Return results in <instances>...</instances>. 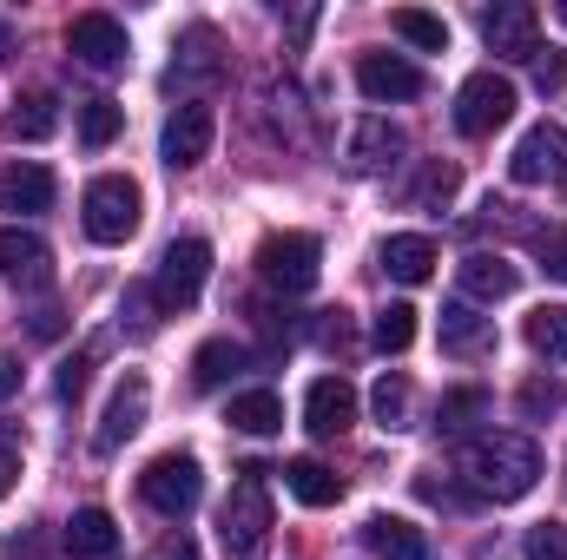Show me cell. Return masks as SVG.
<instances>
[{
    "instance_id": "obj_30",
    "label": "cell",
    "mask_w": 567,
    "mask_h": 560,
    "mask_svg": "<svg viewBox=\"0 0 567 560\" xmlns=\"http://www.w3.org/2000/svg\"><path fill=\"white\" fill-rule=\"evenodd\" d=\"M410 403H416L410 376H390V370H383V383H377V396H370L377 422H383V428H410Z\"/></svg>"
},
{
    "instance_id": "obj_36",
    "label": "cell",
    "mask_w": 567,
    "mask_h": 560,
    "mask_svg": "<svg viewBox=\"0 0 567 560\" xmlns=\"http://www.w3.org/2000/svg\"><path fill=\"white\" fill-rule=\"evenodd\" d=\"M86 356H73V363H60V376H53V390H60V403H80V390H86Z\"/></svg>"
},
{
    "instance_id": "obj_17",
    "label": "cell",
    "mask_w": 567,
    "mask_h": 560,
    "mask_svg": "<svg viewBox=\"0 0 567 560\" xmlns=\"http://www.w3.org/2000/svg\"><path fill=\"white\" fill-rule=\"evenodd\" d=\"M0 278H13V283H47L53 278L47 238H33V231H20V225H0Z\"/></svg>"
},
{
    "instance_id": "obj_33",
    "label": "cell",
    "mask_w": 567,
    "mask_h": 560,
    "mask_svg": "<svg viewBox=\"0 0 567 560\" xmlns=\"http://www.w3.org/2000/svg\"><path fill=\"white\" fill-rule=\"evenodd\" d=\"M561 403H567V390L555 383V376H528L522 383V416H561Z\"/></svg>"
},
{
    "instance_id": "obj_3",
    "label": "cell",
    "mask_w": 567,
    "mask_h": 560,
    "mask_svg": "<svg viewBox=\"0 0 567 560\" xmlns=\"http://www.w3.org/2000/svg\"><path fill=\"white\" fill-rule=\"evenodd\" d=\"M140 185L133 178H120V172H106V178H93L86 185V198H80V225H86V238L93 245H126L133 231H140Z\"/></svg>"
},
{
    "instance_id": "obj_32",
    "label": "cell",
    "mask_w": 567,
    "mask_h": 560,
    "mask_svg": "<svg viewBox=\"0 0 567 560\" xmlns=\"http://www.w3.org/2000/svg\"><path fill=\"white\" fill-rule=\"evenodd\" d=\"M120 126H126V113H120L113 100H86V106H80V139L93 145V152L120 139Z\"/></svg>"
},
{
    "instance_id": "obj_6",
    "label": "cell",
    "mask_w": 567,
    "mask_h": 560,
    "mask_svg": "<svg viewBox=\"0 0 567 560\" xmlns=\"http://www.w3.org/2000/svg\"><path fill=\"white\" fill-rule=\"evenodd\" d=\"M140 495H145V508H152V515L185 521V515L198 508V495H205V468H198L192 455H158V462H145Z\"/></svg>"
},
{
    "instance_id": "obj_24",
    "label": "cell",
    "mask_w": 567,
    "mask_h": 560,
    "mask_svg": "<svg viewBox=\"0 0 567 560\" xmlns=\"http://www.w3.org/2000/svg\"><path fill=\"white\" fill-rule=\"evenodd\" d=\"M245 363H251V356H245V343H231V336H212V343L192 356V383H198V390H218V383H231Z\"/></svg>"
},
{
    "instance_id": "obj_8",
    "label": "cell",
    "mask_w": 567,
    "mask_h": 560,
    "mask_svg": "<svg viewBox=\"0 0 567 560\" xmlns=\"http://www.w3.org/2000/svg\"><path fill=\"white\" fill-rule=\"evenodd\" d=\"M508 178L515 185H561L567 178V126L542 120L515 139V158H508Z\"/></svg>"
},
{
    "instance_id": "obj_19",
    "label": "cell",
    "mask_w": 567,
    "mask_h": 560,
    "mask_svg": "<svg viewBox=\"0 0 567 560\" xmlns=\"http://www.w3.org/2000/svg\"><path fill=\"white\" fill-rule=\"evenodd\" d=\"M363 548L383 560H429V535L403 515H370L363 521Z\"/></svg>"
},
{
    "instance_id": "obj_39",
    "label": "cell",
    "mask_w": 567,
    "mask_h": 560,
    "mask_svg": "<svg viewBox=\"0 0 567 560\" xmlns=\"http://www.w3.org/2000/svg\"><path fill=\"white\" fill-rule=\"evenodd\" d=\"M13 481H20V455H13V448H0V501L13 495Z\"/></svg>"
},
{
    "instance_id": "obj_44",
    "label": "cell",
    "mask_w": 567,
    "mask_h": 560,
    "mask_svg": "<svg viewBox=\"0 0 567 560\" xmlns=\"http://www.w3.org/2000/svg\"><path fill=\"white\" fill-rule=\"evenodd\" d=\"M555 13H561V27H567V0H561V7H555Z\"/></svg>"
},
{
    "instance_id": "obj_41",
    "label": "cell",
    "mask_w": 567,
    "mask_h": 560,
    "mask_svg": "<svg viewBox=\"0 0 567 560\" xmlns=\"http://www.w3.org/2000/svg\"><path fill=\"white\" fill-rule=\"evenodd\" d=\"M20 390V363L13 356H0V396H13Z\"/></svg>"
},
{
    "instance_id": "obj_34",
    "label": "cell",
    "mask_w": 567,
    "mask_h": 560,
    "mask_svg": "<svg viewBox=\"0 0 567 560\" xmlns=\"http://www.w3.org/2000/svg\"><path fill=\"white\" fill-rule=\"evenodd\" d=\"M515 560H567V528H555V521L528 528L522 548H515Z\"/></svg>"
},
{
    "instance_id": "obj_23",
    "label": "cell",
    "mask_w": 567,
    "mask_h": 560,
    "mask_svg": "<svg viewBox=\"0 0 567 560\" xmlns=\"http://www.w3.org/2000/svg\"><path fill=\"white\" fill-rule=\"evenodd\" d=\"M60 541H66L80 560H106L113 548H120V521H113L106 508H80V515L66 521V535H60Z\"/></svg>"
},
{
    "instance_id": "obj_26",
    "label": "cell",
    "mask_w": 567,
    "mask_h": 560,
    "mask_svg": "<svg viewBox=\"0 0 567 560\" xmlns=\"http://www.w3.org/2000/svg\"><path fill=\"white\" fill-rule=\"evenodd\" d=\"M488 343V317H475V303H449L442 310V350L449 356H475Z\"/></svg>"
},
{
    "instance_id": "obj_7",
    "label": "cell",
    "mask_w": 567,
    "mask_h": 560,
    "mask_svg": "<svg viewBox=\"0 0 567 560\" xmlns=\"http://www.w3.org/2000/svg\"><path fill=\"white\" fill-rule=\"evenodd\" d=\"M323 271V245L310 238V231H271L265 245H258V278L284 290V297H297V290H310Z\"/></svg>"
},
{
    "instance_id": "obj_10",
    "label": "cell",
    "mask_w": 567,
    "mask_h": 560,
    "mask_svg": "<svg viewBox=\"0 0 567 560\" xmlns=\"http://www.w3.org/2000/svg\"><path fill=\"white\" fill-rule=\"evenodd\" d=\"M66 53L73 60H86L93 73H113V66H126V27L113 20V13H80L73 27H66Z\"/></svg>"
},
{
    "instance_id": "obj_18",
    "label": "cell",
    "mask_w": 567,
    "mask_h": 560,
    "mask_svg": "<svg viewBox=\"0 0 567 560\" xmlns=\"http://www.w3.org/2000/svg\"><path fill=\"white\" fill-rule=\"evenodd\" d=\"M410 152V139L390 126V120H363L357 133H350V172H363V178H377V172H390L396 158Z\"/></svg>"
},
{
    "instance_id": "obj_31",
    "label": "cell",
    "mask_w": 567,
    "mask_h": 560,
    "mask_svg": "<svg viewBox=\"0 0 567 560\" xmlns=\"http://www.w3.org/2000/svg\"><path fill=\"white\" fill-rule=\"evenodd\" d=\"M475 416H488V390H449L442 409H435V428L442 435H462Z\"/></svg>"
},
{
    "instance_id": "obj_37",
    "label": "cell",
    "mask_w": 567,
    "mask_h": 560,
    "mask_svg": "<svg viewBox=\"0 0 567 560\" xmlns=\"http://www.w3.org/2000/svg\"><path fill=\"white\" fill-rule=\"evenodd\" d=\"M535 245H542V265H548V278H567V231H542Z\"/></svg>"
},
{
    "instance_id": "obj_5",
    "label": "cell",
    "mask_w": 567,
    "mask_h": 560,
    "mask_svg": "<svg viewBox=\"0 0 567 560\" xmlns=\"http://www.w3.org/2000/svg\"><path fill=\"white\" fill-rule=\"evenodd\" d=\"M515 120V80H502L495 66L488 73H468L462 93H455V133L462 139H488Z\"/></svg>"
},
{
    "instance_id": "obj_35",
    "label": "cell",
    "mask_w": 567,
    "mask_h": 560,
    "mask_svg": "<svg viewBox=\"0 0 567 560\" xmlns=\"http://www.w3.org/2000/svg\"><path fill=\"white\" fill-rule=\"evenodd\" d=\"M528 66H535V86H542V93H561L567 86V46H535Z\"/></svg>"
},
{
    "instance_id": "obj_13",
    "label": "cell",
    "mask_w": 567,
    "mask_h": 560,
    "mask_svg": "<svg viewBox=\"0 0 567 560\" xmlns=\"http://www.w3.org/2000/svg\"><path fill=\"white\" fill-rule=\"evenodd\" d=\"M350 422H357V390L343 376H317L303 390V428L310 435H343Z\"/></svg>"
},
{
    "instance_id": "obj_43",
    "label": "cell",
    "mask_w": 567,
    "mask_h": 560,
    "mask_svg": "<svg viewBox=\"0 0 567 560\" xmlns=\"http://www.w3.org/2000/svg\"><path fill=\"white\" fill-rule=\"evenodd\" d=\"M7 46H13V33H7V27H0V53H7Z\"/></svg>"
},
{
    "instance_id": "obj_28",
    "label": "cell",
    "mask_w": 567,
    "mask_h": 560,
    "mask_svg": "<svg viewBox=\"0 0 567 560\" xmlns=\"http://www.w3.org/2000/svg\"><path fill=\"white\" fill-rule=\"evenodd\" d=\"M370 343H377L383 356H403V350L416 343V310H410V303H383V310H377V330H370Z\"/></svg>"
},
{
    "instance_id": "obj_1",
    "label": "cell",
    "mask_w": 567,
    "mask_h": 560,
    "mask_svg": "<svg viewBox=\"0 0 567 560\" xmlns=\"http://www.w3.org/2000/svg\"><path fill=\"white\" fill-rule=\"evenodd\" d=\"M455 468H462V481H468L475 495H488V501H522V495H535V481H542V448H535L528 435L495 428V435H475Z\"/></svg>"
},
{
    "instance_id": "obj_20",
    "label": "cell",
    "mask_w": 567,
    "mask_h": 560,
    "mask_svg": "<svg viewBox=\"0 0 567 560\" xmlns=\"http://www.w3.org/2000/svg\"><path fill=\"white\" fill-rule=\"evenodd\" d=\"M515 290H522V271H515L508 258H488V251L462 258V297H475V303H502V297H515Z\"/></svg>"
},
{
    "instance_id": "obj_29",
    "label": "cell",
    "mask_w": 567,
    "mask_h": 560,
    "mask_svg": "<svg viewBox=\"0 0 567 560\" xmlns=\"http://www.w3.org/2000/svg\"><path fill=\"white\" fill-rule=\"evenodd\" d=\"M390 27H396L410 46H423V53H449V27H442L435 13H423V7H396Z\"/></svg>"
},
{
    "instance_id": "obj_25",
    "label": "cell",
    "mask_w": 567,
    "mask_h": 560,
    "mask_svg": "<svg viewBox=\"0 0 567 560\" xmlns=\"http://www.w3.org/2000/svg\"><path fill=\"white\" fill-rule=\"evenodd\" d=\"M225 422H231L238 435H278L284 428V403L271 396V390H245V396H231Z\"/></svg>"
},
{
    "instance_id": "obj_42",
    "label": "cell",
    "mask_w": 567,
    "mask_h": 560,
    "mask_svg": "<svg viewBox=\"0 0 567 560\" xmlns=\"http://www.w3.org/2000/svg\"><path fill=\"white\" fill-rule=\"evenodd\" d=\"M33 336H60V310H40L33 317Z\"/></svg>"
},
{
    "instance_id": "obj_21",
    "label": "cell",
    "mask_w": 567,
    "mask_h": 560,
    "mask_svg": "<svg viewBox=\"0 0 567 560\" xmlns=\"http://www.w3.org/2000/svg\"><path fill=\"white\" fill-rule=\"evenodd\" d=\"M60 133V100L53 93H20L13 113H7V139L13 145H40Z\"/></svg>"
},
{
    "instance_id": "obj_27",
    "label": "cell",
    "mask_w": 567,
    "mask_h": 560,
    "mask_svg": "<svg viewBox=\"0 0 567 560\" xmlns=\"http://www.w3.org/2000/svg\"><path fill=\"white\" fill-rule=\"evenodd\" d=\"M528 350L548 356V363H567V303H542V310H528Z\"/></svg>"
},
{
    "instance_id": "obj_16",
    "label": "cell",
    "mask_w": 567,
    "mask_h": 560,
    "mask_svg": "<svg viewBox=\"0 0 567 560\" xmlns=\"http://www.w3.org/2000/svg\"><path fill=\"white\" fill-rule=\"evenodd\" d=\"M377 265H383V278H396V283H429L435 278V238H423V231H390L377 245Z\"/></svg>"
},
{
    "instance_id": "obj_15",
    "label": "cell",
    "mask_w": 567,
    "mask_h": 560,
    "mask_svg": "<svg viewBox=\"0 0 567 560\" xmlns=\"http://www.w3.org/2000/svg\"><path fill=\"white\" fill-rule=\"evenodd\" d=\"M145 403H152V383H145L140 370H133V376L113 390V403H106V422H100V455H113V448H126V442L140 435Z\"/></svg>"
},
{
    "instance_id": "obj_22",
    "label": "cell",
    "mask_w": 567,
    "mask_h": 560,
    "mask_svg": "<svg viewBox=\"0 0 567 560\" xmlns=\"http://www.w3.org/2000/svg\"><path fill=\"white\" fill-rule=\"evenodd\" d=\"M284 488H290L303 508H337V501H343V475H330V468L310 462V455L284 462Z\"/></svg>"
},
{
    "instance_id": "obj_40",
    "label": "cell",
    "mask_w": 567,
    "mask_h": 560,
    "mask_svg": "<svg viewBox=\"0 0 567 560\" xmlns=\"http://www.w3.org/2000/svg\"><path fill=\"white\" fill-rule=\"evenodd\" d=\"M152 560H198V548H192V541L178 535V541H165V548H158V554H152Z\"/></svg>"
},
{
    "instance_id": "obj_4",
    "label": "cell",
    "mask_w": 567,
    "mask_h": 560,
    "mask_svg": "<svg viewBox=\"0 0 567 560\" xmlns=\"http://www.w3.org/2000/svg\"><path fill=\"white\" fill-rule=\"evenodd\" d=\"M205 278H212V245H205V238H172V245L158 251V271H152L158 310H192L198 290H205Z\"/></svg>"
},
{
    "instance_id": "obj_2",
    "label": "cell",
    "mask_w": 567,
    "mask_h": 560,
    "mask_svg": "<svg viewBox=\"0 0 567 560\" xmlns=\"http://www.w3.org/2000/svg\"><path fill=\"white\" fill-rule=\"evenodd\" d=\"M271 541V495H265V468H245L218 508V548L225 560H258Z\"/></svg>"
},
{
    "instance_id": "obj_14",
    "label": "cell",
    "mask_w": 567,
    "mask_h": 560,
    "mask_svg": "<svg viewBox=\"0 0 567 560\" xmlns=\"http://www.w3.org/2000/svg\"><path fill=\"white\" fill-rule=\"evenodd\" d=\"M53 172L47 165H33V158H20V165H7L0 172V211H13V218H33V211H53Z\"/></svg>"
},
{
    "instance_id": "obj_12",
    "label": "cell",
    "mask_w": 567,
    "mask_h": 560,
    "mask_svg": "<svg viewBox=\"0 0 567 560\" xmlns=\"http://www.w3.org/2000/svg\"><path fill=\"white\" fill-rule=\"evenodd\" d=\"M482 40H488V53H502V60H528L542 40H535V7H522V0H502V7H488L482 13Z\"/></svg>"
},
{
    "instance_id": "obj_11",
    "label": "cell",
    "mask_w": 567,
    "mask_h": 560,
    "mask_svg": "<svg viewBox=\"0 0 567 560\" xmlns=\"http://www.w3.org/2000/svg\"><path fill=\"white\" fill-rule=\"evenodd\" d=\"M357 86H363L377 106H396V100H416V93H423V66L403 60V53H363V60H357Z\"/></svg>"
},
{
    "instance_id": "obj_9",
    "label": "cell",
    "mask_w": 567,
    "mask_h": 560,
    "mask_svg": "<svg viewBox=\"0 0 567 560\" xmlns=\"http://www.w3.org/2000/svg\"><path fill=\"white\" fill-rule=\"evenodd\" d=\"M212 106H198V100H185V106H172V120H165V133H158V158L172 165V172H192L205 152H212Z\"/></svg>"
},
{
    "instance_id": "obj_38",
    "label": "cell",
    "mask_w": 567,
    "mask_h": 560,
    "mask_svg": "<svg viewBox=\"0 0 567 560\" xmlns=\"http://www.w3.org/2000/svg\"><path fill=\"white\" fill-rule=\"evenodd\" d=\"M40 548H47L40 535H13V541H7L0 554H7V560H40Z\"/></svg>"
}]
</instances>
